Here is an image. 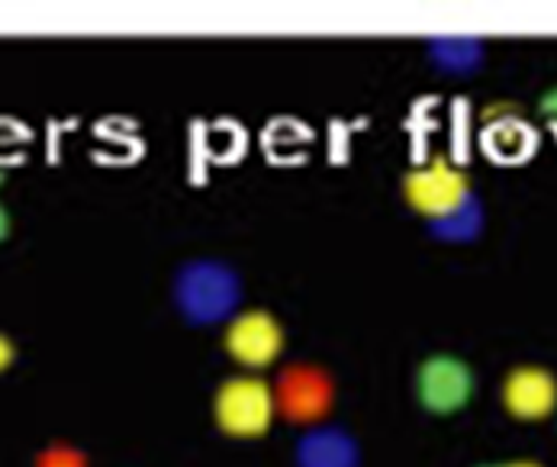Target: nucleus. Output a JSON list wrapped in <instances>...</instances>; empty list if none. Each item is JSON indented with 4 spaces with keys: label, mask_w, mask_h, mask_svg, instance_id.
I'll return each instance as SVG.
<instances>
[{
    "label": "nucleus",
    "mask_w": 557,
    "mask_h": 467,
    "mask_svg": "<svg viewBox=\"0 0 557 467\" xmlns=\"http://www.w3.org/2000/svg\"><path fill=\"white\" fill-rule=\"evenodd\" d=\"M542 113H545V120H552L557 126V87L542 97Z\"/></svg>",
    "instance_id": "9"
},
{
    "label": "nucleus",
    "mask_w": 557,
    "mask_h": 467,
    "mask_svg": "<svg viewBox=\"0 0 557 467\" xmlns=\"http://www.w3.org/2000/svg\"><path fill=\"white\" fill-rule=\"evenodd\" d=\"M403 197L419 217L442 220L465 207V200L471 197V181L448 158H432L403 177Z\"/></svg>",
    "instance_id": "2"
},
{
    "label": "nucleus",
    "mask_w": 557,
    "mask_h": 467,
    "mask_svg": "<svg viewBox=\"0 0 557 467\" xmlns=\"http://www.w3.org/2000/svg\"><path fill=\"white\" fill-rule=\"evenodd\" d=\"M0 181H3V171H0Z\"/></svg>",
    "instance_id": "13"
},
{
    "label": "nucleus",
    "mask_w": 557,
    "mask_h": 467,
    "mask_svg": "<svg viewBox=\"0 0 557 467\" xmlns=\"http://www.w3.org/2000/svg\"><path fill=\"white\" fill-rule=\"evenodd\" d=\"M503 467H542V465H539V462H525V458H522V462H509V465H503Z\"/></svg>",
    "instance_id": "11"
},
{
    "label": "nucleus",
    "mask_w": 557,
    "mask_h": 467,
    "mask_svg": "<svg viewBox=\"0 0 557 467\" xmlns=\"http://www.w3.org/2000/svg\"><path fill=\"white\" fill-rule=\"evenodd\" d=\"M486 467H503V465H486Z\"/></svg>",
    "instance_id": "12"
},
{
    "label": "nucleus",
    "mask_w": 557,
    "mask_h": 467,
    "mask_svg": "<svg viewBox=\"0 0 557 467\" xmlns=\"http://www.w3.org/2000/svg\"><path fill=\"white\" fill-rule=\"evenodd\" d=\"M274 390L258 374H236L216 388L213 419L233 439H261L274 426Z\"/></svg>",
    "instance_id": "1"
},
{
    "label": "nucleus",
    "mask_w": 557,
    "mask_h": 467,
    "mask_svg": "<svg viewBox=\"0 0 557 467\" xmlns=\"http://www.w3.org/2000/svg\"><path fill=\"white\" fill-rule=\"evenodd\" d=\"M13 358H16V345H13V339H10V335H3V332H0V374L13 365Z\"/></svg>",
    "instance_id": "8"
},
{
    "label": "nucleus",
    "mask_w": 557,
    "mask_h": 467,
    "mask_svg": "<svg viewBox=\"0 0 557 467\" xmlns=\"http://www.w3.org/2000/svg\"><path fill=\"white\" fill-rule=\"evenodd\" d=\"M503 406L522 422H542L557 409V378L548 368L522 365L503 381Z\"/></svg>",
    "instance_id": "6"
},
{
    "label": "nucleus",
    "mask_w": 557,
    "mask_h": 467,
    "mask_svg": "<svg viewBox=\"0 0 557 467\" xmlns=\"http://www.w3.org/2000/svg\"><path fill=\"white\" fill-rule=\"evenodd\" d=\"M226 355L242 368H271L284 355V325L268 310H245L223 332Z\"/></svg>",
    "instance_id": "4"
},
{
    "label": "nucleus",
    "mask_w": 557,
    "mask_h": 467,
    "mask_svg": "<svg viewBox=\"0 0 557 467\" xmlns=\"http://www.w3.org/2000/svg\"><path fill=\"white\" fill-rule=\"evenodd\" d=\"M33 467H90V465H87V455L78 452L75 445L55 442V445H49L46 452H39V455H36V465Z\"/></svg>",
    "instance_id": "7"
},
{
    "label": "nucleus",
    "mask_w": 557,
    "mask_h": 467,
    "mask_svg": "<svg viewBox=\"0 0 557 467\" xmlns=\"http://www.w3.org/2000/svg\"><path fill=\"white\" fill-rule=\"evenodd\" d=\"M274 406L294 426H317L335 406V381L319 365H290L274 381Z\"/></svg>",
    "instance_id": "3"
},
{
    "label": "nucleus",
    "mask_w": 557,
    "mask_h": 467,
    "mask_svg": "<svg viewBox=\"0 0 557 467\" xmlns=\"http://www.w3.org/2000/svg\"><path fill=\"white\" fill-rule=\"evenodd\" d=\"M416 396L429 413H458L474 396V371L455 355H432L416 371Z\"/></svg>",
    "instance_id": "5"
},
{
    "label": "nucleus",
    "mask_w": 557,
    "mask_h": 467,
    "mask_svg": "<svg viewBox=\"0 0 557 467\" xmlns=\"http://www.w3.org/2000/svg\"><path fill=\"white\" fill-rule=\"evenodd\" d=\"M7 233H10V213H7V210L0 207V242L7 238Z\"/></svg>",
    "instance_id": "10"
}]
</instances>
